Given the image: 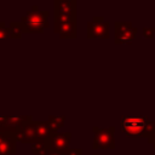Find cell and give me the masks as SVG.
Segmentation results:
<instances>
[{"label":"cell","instance_id":"obj_1","mask_svg":"<svg viewBox=\"0 0 155 155\" xmlns=\"http://www.w3.org/2000/svg\"><path fill=\"white\" fill-rule=\"evenodd\" d=\"M151 122L140 115H125L120 119V130L128 138H149Z\"/></svg>","mask_w":155,"mask_h":155},{"label":"cell","instance_id":"obj_2","mask_svg":"<svg viewBox=\"0 0 155 155\" xmlns=\"http://www.w3.org/2000/svg\"><path fill=\"white\" fill-rule=\"evenodd\" d=\"M48 11H40L38 5H33L31 10L27 11L22 16L19 23L22 24L24 33H44V30L50 25L48 23Z\"/></svg>","mask_w":155,"mask_h":155},{"label":"cell","instance_id":"obj_3","mask_svg":"<svg viewBox=\"0 0 155 155\" xmlns=\"http://www.w3.org/2000/svg\"><path fill=\"white\" fill-rule=\"evenodd\" d=\"M93 131V149H114L115 148V127H108V128H101V127H92Z\"/></svg>","mask_w":155,"mask_h":155},{"label":"cell","instance_id":"obj_4","mask_svg":"<svg viewBox=\"0 0 155 155\" xmlns=\"http://www.w3.org/2000/svg\"><path fill=\"white\" fill-rule=\"evenodd\" d=\"M33 121L31 115H22V116H0V132H10V133H19L28 122Z\"/></svg>","mask_w":155,"mask_h":155},{"label":"cell","instance_id":"obj_5","mask_svg":"<svg viewBox=\"0 0 155 155\" xmlns=\"http://www.w3.org/2000/svg\"><path fill=\"white\" fill-rule=\"evenodd\" d=\"M54 33L62 39L76 38V17L54 16Z\"/></svg>","mask_w":155,"mask_h":155},{"label":"cell","instance_id":"obj_6","mask_svg":"<svg viewBox=\"0 0 155 155\" xmlns=\"http://www.w3.org/2000/svg\"><path fill=\"white\" fill-rule=\"evenodd\" d=\"M110 23L104 19L103 16H93L87 23V38L88 39H108L110 33Z\"/></svg>","mask_w":155,"mask_h":155},{"label":"cell","instance_id":"obj_7","mask_svg":"<svg viewBox=\"0 0 155 155\" xmlns=\"http://www.w3.org/2000/svg\"><path fill=\"white\" fill-rule=\"evenodd\" d=\"M138 29L131 22H115L114 23V42L130 44L134 40Z\"/></svg>","mask_w":155,"mask_h":155},{"label":"cell","instance_id":"obj_8","mask_svg":"<svg viewBox=\"0 0 155 155\" xmlns=\"http://www.w3.org/2000/svg\"><path fill=\"white\" fill-rule=\"evenodd\" d=\"M71 133L70 132H54L48 139L45 140L47 150L51 151H64L70 147Z\"/></svg>","mask_w":155,"mask_h":155},{"label":"cell","instance_id":"obj_9","mask_svg":"<svg viewBox=\"0 0 155 155\" xmlns=\"http://www.w3.org/2000/svg\"><path fill=\"white\" fill-rule=\"evenodd\" d=\"M17 138L15 133L0 132V155H13L17 151Z\"/></svg>","mask_w":155,"mask_h":155},{"label":"cell","instance_id":"obj_10","mask_svg":"<svg viewBox=\"0 0 155 155\" xmlns=\"http://www.w3.org/2000/svg\"><path fill=\"white\" fill-rule=\"evenodd\" d=\"M54 16L76 17V1L75 0H54Z\"/></svg>","mask_w":155,"mask_h":155},{"label":"cell","instance_id":"obj_11","mask_svg":"<svg viewBox=\"0 0 155 155\" xmlns=\"http://www.w3.org/2000/svg\"><path fill=\"white\" fill-rule=\"evenodd\" d=\"M36 130H38V124L36 121H30L25 125V127L16 134V138L18 142L22 143H31L34 144L36 142Z\"/></svg>","mask_w":155,"mask_h":155},{"label":"cell","instance_id":"obj_12","mask_svg":"<svg viewBox=\"0 0 155 155\" xmlns=\"http://www.w3.org/2000/svg\"><path fill=\"white\" fill-rule=\"evenodd\" d=\"M36 124H38L36 142H45L54 133V130L48 121H36Z\"/></svg>","mask_w":155,"mask_h":155},{"label":"cell","instance_id":"obj_13","mask_svg":"<svg viewBox=\"0 0 155 155\" xmlns=\"http://www.w3.org/2000/svg\"><path fill=\"white\" fill-rule=\"evenodd\" d=\"M8 28V31H10V38L11 39H18L23 35V28H22V24L19 22H11L10 25L7 27Z\"/></svg>","mask_w":155,"mask_h":155},{"label":"cell","instance_id":"obj_14","mask_svg":"<svg viewBox=\"0 0 155 155\" xmlns=\"http://www.w3.org/2000/svg\"><path fill=\"white\" fill-rule=\"evenodd\" d=\"M47 121L52 125L54 132H58V130H59L61 127H63V125H64V122H65V116H64V115H61V116L51 115Z\"/></svg>","mask_w":155,"mask_h":155},{"label":"cell","instance_id":"obj_15","mask_svg":"<svg viewBox=\"0 0 155 155\" xmlns=\"http://www.w3.org/2000/svg\"><path fill=\"white\" fill-rule=\"evenodd\" d=\"M31 151L34 155H47L48 150L45 145V142H36L31 147Z\"/></svg>","mask_w":155,"mask_h":155},{"label":"cell","instance_id":"obj_16","mask_svg":"<svg viewBox=\"0 0 155 155\" xmlns=\"http://www.w3.org/2000/svg\"><path fill=\"white\" fill-rule=\"evenodd\" d=\"M0 39H11L8 28L6 27L5 22H0Z\"/></svg>","mask_w":155,"mask_h":155},{"label":"cell","instance_id":"obj_17","mask_svg":"<svg viewBox=\"0 0 155 155\" xmlns=\"http://www.w3.org/2000/svg\"><path fill=\"white\" fill-rule=\"evenodd\" d=\"M148 143L155 149V121L151 122V132H150V137L148 138Z\"/></svg>","mask_w":155,"mask_h":155},{"label":"cell","instance_id":"obj_18","mask_svg":"<svg viewBox=\"0 0 155 155\" xmlns=\"http://www.w3.org/2000/svg\"><path fill=\"white\" fill-rule=\"evenodd\" d=\"M142 33H143V36L147 38V39H151L154 35H155V28H147L144 27L142 29Z\"/></svg>","mask_w":155,"mask_h":155},{"label":"cell","instance_id":"obj_19","mask_svg":"<svg viewBox=\"0 0 155 155\" xmlns=\"http://www.w3.org/2000/svg\"><path fill=\"white\" fill-rule=\"evenodd\" d=\"M65 155H82V149L81 148H69L65 150Z\"/></svg>","mask_w":155,"mask_h":155},{"label":"cell","instance_id":"obj_20","mask_svg":"<svg viewBox=\"0 0 155 155\" xmlns=\"http://www.w3.org/2000/svg\"><path fill=\"white\" fill-rule=\"evenodd\" d=\"M47 155H65V150L64 151H51V150H48Z\"/></svg>","mask_w":155,"mask_h":155},{"label":"cell","instance_id":"obj_21","mask_svg":"<svg viewBox=\"0 0 155 155\" xmlns=\"http://www.w3.org/2000/svg\"><path fill=\"white\" fill-rule=\"evenodd\" d=\"M93 155H101V154H93Z\"/></svg>","mask_w":155,"mask_h":155}]
</instances>
